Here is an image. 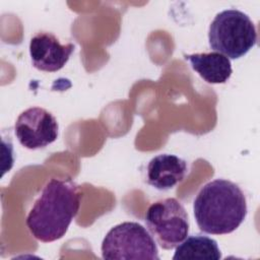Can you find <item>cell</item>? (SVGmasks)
I'll return each mask as SVG.
<instances>
[{
    "mask_svg": "<svg viewBox=\"0 0 260 260\" xmlns=\"http://www.w3.org/2000/svg\"><path fill=\"white\" fill-rule=\"evenodd\" d=\"M193 212L200 231L210 235L231 234L247 216L246 196L236 183L215 179L200 189L193 202Z\"/></svg>",
    "mask_w": 260,
    "mask_h": 260,
    "instance_id": "obj_2",
    "label": "cell"
},
{
    "mask_svg": "<svg viewBox=\"0 0 260 260\" xmlns=\"http://www.w3.org/2000/svg\"><path fill=\"white\" fill-rule=\"evenodd\" d=\"M184 57L200 77L208 83H224L233 73L231 60L218 52L184 54Z\"/></svg>",
    "mask_w": 260,
    "mask_h": 260,
    "instance_id": "obj_9",
    "label": "cell"
},
{
    "mask_svg": "<svg viewBox=\"0 0 260 260\" xmlns=\"http://www.w3.org/2000/svg\"><path fill=\"white\" fill-rule=\"evenodd\" d=\"M209 47L229 59L245 56L257 43V30L251 18L241 10L217 13L208 29Z\"/></svg>",
    "mask_w": 260,
    "mask_h": 260,
    "instance_id": "obj_3",
    "label": "cell"
},
{
    "mask_svg": "<svg viewBox=\"0 0 260 260\" xmlns=\"http://www.w3.org/2000/svg\"><path fill=\"white\" fill-rule=\"evenodd\" d=\"M81 194L71 179H51L43 188L26 216V226L35 239L50 243L61 239L79 211Z\"/></svg>",
    "mask_w": 260,
    "mask_h": 260,
    "instance_id": "obj_1",
    "label": "cell"
},
{
    "mask_svg": "<svg viewBox=\"0 0 260 260\" xmlns=\"http://www.w3.org/2000/svg\"><path fill=\"white\" fill-rule=\"evenodd\" d=\"M73 51V44L62 45L52 32H38L29 42V55L34 67L45 72H56L62 69Z\"/></svg>",
    "mask_w": 260,
    "mask_h": 260,
    "instance_id": "obj_7",
    "label": "cell"
},
{
    "mask_svg": "<svg viewBox=\"0 0 260 260\" xmlns=\"http://www.w3.org/2000/svg\"><path fill=\"white\" fill-rule=\"evenodd\" d=\"M144 220L154 241L165 250L176 248L189 233L188 214L176 198L153 202L146 210Z\"/></svg>",
    "mask_w": 260,
    "mask_h": 260,
    "instance_id": "obj_5",
    "label": "cell"
},
{
    "mask_svg": "<svg viewBox=\"0 0 260 260\" xmlns=\"http://www.w3.org/2000/svg\"><path fill=\"white\" fill-rule=\"evenodd\" d=\"M59 125L51 112L31 107L16 119L14 131L19 143L27 149H40L53 143L58 137Z\"/></svg>",
    "mask_w": 260,
    "mask_h": 260,
    "instance_id": "obj_6",
    "label": "cell"
},
{
    "mask_svg": "<svg viewBox=\"0 0 260 260\" xmlns=\"http://www.w3.org/2000/svg\"><path fill=\"white\" fill-rule=\"evenodd\" d=\"M103 259L158 260L156 243L140 223L124 221L113 226L102 242Z\"/></svg>",
    "mask_w": 260,
    "mask_h": 260,
    "instance_id": "obj_4",
    "label": "cell"
},
{
    "mask_svg": "<svg viewBox=\"0 0 260 260\" xmlns=\"http://www.w3.org/2000/svg\"><path fill=\"white\" fill-rule=\"evenodd\" d=\"M188 172L187 161L175 154L161 153L152 157L146 169L147 184L166 191L181 183Z\"/></svg>",
    "mask_w": 260,
    "mask_h": 260,
    "instance_id": "obj_8",
    "label": "cell"
},
{
    "mask_svg": "<svg viewBox=\"0 0 260 260\" xmlns=\"http://www.w3.org/2000/svg\"><path fill=\"white\" fill-rule=\"evenodd\" d=\"M220 258L221 252L216 241L202 235H192L186 238L176 247L173 256L174 260H219Z\"/></svg>",
    "mask_w": 260,
    "mask_h": 260,
    "instance_id": "obj_10",
    "label": "cell"
}]
</instances>
